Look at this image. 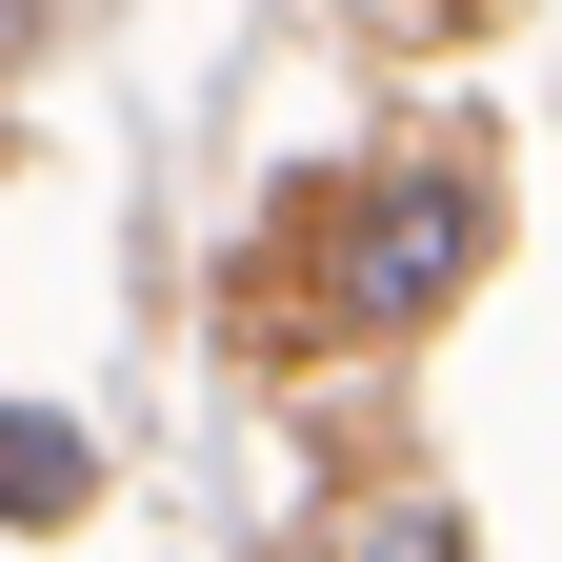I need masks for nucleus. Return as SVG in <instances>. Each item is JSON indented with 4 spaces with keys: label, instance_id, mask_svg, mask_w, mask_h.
I'll return each mask as SVG.
<instances>
[{
    "label": "nucleus",
    "instance_id": "f257e3e1",
    "mask_svg": "<svg viewBox=\"0 0 562 562\" xmlns=\"http://www.w3.org/2000/svg\"><path fill=\"white\" fill-rule=\"evenodd\" d=\"M341 261H362V322H442L462 261H482V181H462V161H402V181L362 201V241H341Z\"/></svg>",
    "mask_w": 562,
    "mask_h": 562
},
{
    "label": "nucleus",
    "instance_id": "f03ea898",
    "mask_svg": "<svg viewBox=\"0 0 562 562\" xmlns=\"http://www.w3.org/2000/svg\"><path fill=\"white\" fill-rule=\"evenodd\" d=\"M81 442H60V422H0V522H81Z\"/></svg>",
    "mask_w": 562,
    "mask_h": 562
},
{
    "label": "nucleus",
    "instance_id": "7ed1b4c3",
    "mask_svg": "<svg viewBox=\"0 0 562 562\" xmlns=\"http://www.w3.org/2000/svg\"><path fill=\"white\" fill-rule=\"evenodd\" d=\"M341 562H482V542H462L442 503H382V522H362V542H341Z\"/></svg>",
    "mask_w": 562,
    "mask_h": 562
},
{
    "label": "nucleus",
    "instance_id": "20e7f679",
    "mask_svg": "<svg viewBox=\"0 0 562 562\" xmlns=\"http://www.w3.org/2000/svg\"><path fill=\"white\" fill-rule=\"evenodd\" d=\"M362 21H382V41H462L482 0H362Z\"/></svg>",
    "mask_w": 562,
    "mask_h": 562
}]
</instances>
